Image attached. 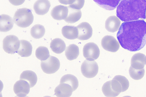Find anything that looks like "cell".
<instances>
[{
  "instance_id": "cell-1",
  "label": "cell",
  "mask_w": 146,
  "mask_h": 97,
  "mask_svg": "<svg viewBox=\"0 0 146 97\" xmlns=\"http://www.w3.org/2000/svg\"><path fill=\"white\" fill-rule=\"evenodd\" d=\"M117 37L124 49L131 51L139 50L146 44V22L140 20L123 22Z\"/></svg>"
},
{
  "instance_id": "cell-2",
  "label": "cell",
  "mask_w": 146,
  "mask_h": 97,
  "mask_svg": "<svg viewBox=\"0 0 146 97\" xmlns=\"http://www.w3.org/2000/svg\"><path fill=\"white\" fill-rule=\"evenodd\" d=\"M146 0H121L117 7V16L122 21L145 19Z\"/></svg>"
},
{
  "instance_id": "cell-3",
  "label": "cell",
  "mask_w": 146,
  "mask_h": 97,
  "mask_svg": "<svg viewBox=\"0 0 146 97\" xmlns=\"http://www.w3.org/2000/svg\"><path fill=\"white\" fill-rule=\"evenodd\" d=\"M129 86V81L125 77L117 75L112 80L104 84L102 90L106 96L116 97L121 92L126 91Z\"/></svg>"
},
{
  "instance_id": "cell-4",
  "label": "cell",
  "mask_w": 146,
  "mask_h": 97,
  "mask_svg": "<svg viewBox=\"0 0 146 97\" xmlns=\"http://www.w3.org/2000/svg\"><path fill=\"white\" fill-rule=\"evenodd\" d=\"M33 20L34 16L31 10L27 8L18 9L13 17L14 22L21 28L28 27L32 23Z\"/></svg>"
},
{
  "instance_id": "cell-5",
  "label": "cell",
  "mask_w": 146,
  "mask_h": 97,
  "mask_svg": "<svg viewBox=\"0 0 146 97\" xmlns=\"http://www.w3.org/2000/svg\"><path fill=\"white\" fill-rule=\"evenodd\" d=\"M20 44L18 38L14 35L7 36L3 40V48L6 53L14 54L17 52Z\"/></svg>"
},
{
  "instance_id": "cell-6",
  "label": "cell",
  "mask_w": 146,
  "mask_h": 97,
  "mask_svg": "<svg viewBox=\"0 0 146 97\" xmlns=\"http://www.w3.org/2000/svg\"><path fill=\"white\" fill-rule=\"evenodd\" d=\"M41 68L43 71L47 74H53L59 69L60 64L56 57L50 55L46 60L41 62Z\"/></svg>"
},
{
  "instance_id": "cell-7",
  "label": "cell",
  "mask_w": 146,
  "mask_h": 97,
  "mask_svg": "<svg viewBox=\"0 0 146 97\" xmlns=\"http://www.w3.org/2000/svg\"><path fill=\"white\" fill-rule=\"evenodd\" d=\"M98 71L97 63L94 61L85 60L81 66V71L86 77L92 78L95 77Z\"/></svg>"
},
{
  "instance_id": "cell-8",
  "label": "cell",
  "mask_w": 146,
  "mask_h": 97,
  "mask_svg": "<svg viewBox=\"0 0 146 97\" xmlns=\"http://www.w3.org/2000/svg\"><path fill=\"white\" fill-rule=\"evenodd\" d=\"M83 53L84 57L87 60L94 61L98 58L100 54V50L96 44L89 42L84 46Z\"/></svg>"
},
{
  "instance_id": "cell-9",
  "label": "cell",
  "mask_w": 146,
  "mask_h": 97,
  "mask_svg": "<svg viewBox=\"0 0 146 97\" xmlns=\"http://www.w3.org/2000/svg\"><path fill=\"white\" fill-rule=\"evenodd\" d=\"M101 45L105 50L115 52L119 49L120 45L118 42L113 36L106 35L102 39Z\"/></svg>"
},
{
  "instance_id": "cell-10",
  "label": "cell",
  "mask_w": 146,
  "mask_h": 97,
  "mask_svg": "<svg viewBox=\"0 0 146 97\" xmlns=\"http://www.w3.org/2000/svg\"><path fill=\"white\" fill-rule=\"evenodd\" d=\"M77 27L78 31V39L82 40H86L91 37L93 30L89 23L82 22L78 25Z\"/></svg>"
},
{
  "instance_id": "cell-11",
  "label": "cell",
  "mask_w": 146,
  "mask_h": 97,
  "mask_svg": "<svg viewBox=\"0 0 146 97\" xmlns=\"http://www.w3.org/2000/svg\"><path fill=\"white\" fill-rule=\"evenodd\" d=\"M30 88L27 81L21 79L15 83L13 87L15 93L20 97L26 96L29 92Z\"/></svg>"
},
{
  "instance_id": "cell-12",
  "label": "cell",
  "mask_w": 146,
  "mask_h": 97,
  "mask_svg": "<svg viewBox=\"0 0 146 97\" xmlns=\"http://www.w3.org/2000/svg\"><path fill=\"white\" fill-rule=\"evenodd\" d=\"M68 7L60 5L53 8L51 11V15L52 17L55 20H64L68 15Z\"/></svg>"
},
{
  "instance_id": "cell-13",
  "label": "cell",
  "mask_w": 146,
  "mask_h": 97,
  "mask_svg": "<svg viewBox=\"0 0 146 97\" xmlns=\"http://www.w3.org/2000/svg\"><path fill=\"white\" fill-rule=\"evenodd\" d=\"M73 91L72 87L66 83H61L54 90L55 95L58 97H70Z\"/></svg>"
},
{
  "instance_id": "cell-14",
  "label": "cell",
  "mask_w": 146,
  "mask_h": 97,
  "mask_svg": "<svg viewBox=\"0 0 146 97\" xmlns=\"http://www.w3.org/2000/svg\"><path fill=\"white\" fill-rule=\"evenodd\" d=\"M131 66L136 69H140L144 68L146 64V56L141 53L135 54L131 58Z\"/></svg>"
},
{
  "instance_id": "cell-15",
  "label": "cell",
  "mask_w": 146,
  "mask_h": 97,
  "mask_svg": "<svg viewBox=\"0 0 146 97\" xmlns=\"http://www.w3.org/2000/svg\"><path fill=\"white\" fill-rule=\"evenodd\" d=\"M50 6L48 0H37L34 3V9L36 13L43 15L48 13Z\"/></svg>"
},
{
  "instance_id": "cell-16",
  "label": "cell",
  "mask_w": 146,
  "mask_h": 97,
  "mask_svg": "<svg viewBox=\"0 0 146 97\" xmlns=\"http://www.w3.org/2000/svg\"><path fill=\"white\" fill-rule=\"evenodd\" d=\"M120 23L121 21L117 17L115 16H111L106 20L105 27L108 31L114 32L118 30Z\"/></svg>"
},
{
  "instance_id": "cell-17",
  "label": "cell",
  "mask_w": 146,
  "mask_h": 97,
  "mask_svg": "<svg viewBox=\"0 0 146 97\" xmlns=\"http://www.w3.org/2000/svg\"><path fill=\"white\" fill-rule=\"evenodd\" d=\"M20 41V46L17 52L21 57L29 56L31 54L32 51L31 44L26 40H22Z\"/></svg>"
},
{
  "instance_id": "cell-18",
  "label": "cell",
  "mask_w": 146,
  "mask_h": 97,
  "mask_svg": "<svg viewBox=\"0 0 146 97\" xmlns=\"http://www.w3.org/2000/svg\"><path fill=\"white\" fill-rule=\"evenodd\" d=\"M14 24L12 18L9 15L2 14L0 16V30L2 32H7L11 30Z\"/></svg>"
},
{
  "instance_id": "cell-19",
  "label": "cell",
  "mask_w": 146,
  "mask_h": 97,
  "mask_svg": "<svg viewBox=\"0 0 146 97\" xmlns=\"http://www.w3.org/2000/svg\"><path fill=\"white\" fill-rule=\"evenodd\" d=\"M62 33L65 38L70 40H74L77 38L78 31L77 27L66 25L62 28Z\"/></svg>"
},
{
  "instance_id": "cell-20",
  "label": "cell",
  "mask_w": 146,
  "mask_h": 97,
  "mask_svg": "<svg viewBox=\"0 0 146 97\" xmlns=\"http://www.w3.org/2000/svg\"><path fill=\"white\" fill-rule=\"evenodd\" d=\"M20 79L27 81L29 83L30 88H32L36 84L37 81V77L36 74L34 72L30 70H26L21 73Z\"/></svg>"
},
{
  "instance_id": "cell-21",
  "label": "cell",
  "mask_w": 146,
  "mask_h": 97,
  "mask_svg": "<svg viewBox=\"0 0 146 97\" xmlns=\"http://www.w3.org/2000/svg\"><path fill=\"white\" fill-rule=\"evenodd\" d=\"M50 45L52 51L57 54L63 52L66 48V44L64 41L61 39L58 38L52 40Z\"/></svg>"
},
{
  "instance_id": "cell-22",
  "label": "cell",
  "mask_w": 146,
  "mask_h": 97,
  "mask_svg": "<svg viewBox=\"0 0 146 97\" xmlns=\"http://www.w3.org/2000/svg\"><path fill=\"white\" fill-rule=\"evenodd\" d=\"M101 7L108 10H114L117 7L121 0H93Z\"/></svg>"
},
{
  "instance_id": "cell-23",
  "label": "cell",
  "mask_w": 146,
  "mask_h": 97,
  "mask_svg": "<svg viewBox=\"0 0 146 97\" xmlns=\"http://www.w3.org/2000/svg\"><path fill=\"white\" fill-rule=\"evenodd\" d=\"M79 54V47L74 44H71L67 47L65 51V55L67 58L70 61L76 59Z\"/></svg>"
},
{
  "instance_id": "cell-24",
  "label": "cell",
  "mask_w": 146,
  "mask_h": 97,
  "mask_svg": "<svg viewBox=\"0 0 146 97\" xmlns=\"http://www.w3.org/2000/svg\"><path fill=\"white\" fill-rule=\"evenodd\" d=\"M68 8L69 11L68 15L64 20L69 23H73L79 20L81 18L82 15L80 10Z\"/></svg>"
},
{
  "instance_id": "cell-25",
  "label": "cell",
  "mask_w": 146,
  "mask_h": 97,
  "mask_svg": "<svg viewBox=\"0 0 146 97\" xmlns=\"http://www.w3.org/2000/svg\"><path fill=\"white\" fill-rule=\"evenodd\" d=\"M66 83L70 85L73 91L76 89L78 86V82L76 77L70 74L63 76L60 80V83Z\"/></svg>"
},
{
  "instance_id": "cell-26",
  "label": "cell",
  "mask_w": 146,
  "mask_h": 97,
  "mask_svg": "<svg viewBox=\"0 0 146 97\" xmlns=\"http://www.w3.org/2000/svg\"><path fill=\"white\" fill-rule=\"evenodd\" d=\"M31 34L33 38L39 39L44 34L45 29L42 25L37 24L34 25L31 29Z\"/></svg>"
},
{
  "instance_id": "cell-27",
  "label": "cell",
  "mask_w": 146,
  "mask_h": 97,
  "mask_svg": "<svg viewBox=\"0 0 146 97\" xmlns=\"http://www.w3.org/2000/svg\"><path fill=\"white\" fill-rule=\"evenodd\" d=\"M35 55L37 58L41 61L45 60L50 56L48 48L43 46H40L36 49Z\"/></svg>"
},
{
  "instance_id": "cell-28",
  "label": "cell",
  "mask_w": 146,
  "mask_h": 97,
  "mask_svg": "<svg viewBox=\"0 0 146 97\" xmlns=\"http://www.w3.org/2000/svg\"><path fill=\"white\" fill-rule=\"evenodd\" d=\"M129 73L131 77L135 80L141 79L144 76L145 71L144 68L140 69L133 68L131 66L129 69Z\"/></svg>"
},
{
  "instance_id": "cell-29",
  "label": "cell",
  "mask_w": 146,
  "mask_h": 97,
  "mask_svg": "<svg viewBox=\"0 0 146 97\" xmlns=\"http://www.w3.org/2000/svg\"><path fill=\"white\" fill-rule=\"evenodd\" d=\"M85 0H72L71 4L68 7L72 9L80 10L83 7Z\"/></svg>"
},
{
  "instance_id": "cell-30",
  "label": "cell",
  "mask_w": 146,
  "mask_h": 97,
  "mask_svg": "<svg viewBox=\"0 0 146 97\" xmlns=\"http://www.w3.org/2000/svg\"><path fill=\"white\" fill-rule=\"evenodd\" d=\"M9 2L13 5L18 6L23 4L25 0H9Z\"/></svg>"
},
{
  "instance_id": "cell-31",
  "label": "cell",
  "mask_w": 146,
  "mask_h": 97,
  "mask_svg": "<svg viewBox=\"0 0 146 97\" xmlns=\"http://www.w3.org/2000/svg\"><path fill=\"white\" fill-rule=\"evenodd\" d=\"M58 1L61 4L65 5H70L72 1V0H58Z\"/></svg>"
},
{
  "instance_id": "cell-32",
  "label": "cell",
  "mask_w": 146,
  "mask_h": 97,
  "mask_svg": "<svg viewBox=\"0 0 146 97\" xmlns=\"http://www.w3.org/2000/svg\"></svg>"
}]
</instances>
